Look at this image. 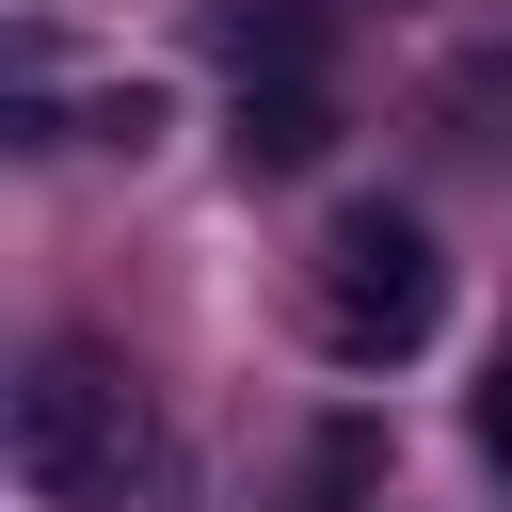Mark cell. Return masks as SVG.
I'll return each instance as SVG.
<instances>
[{
  "mask_svg": "<svg viewBox=\"0 0 512 512\" xmlns=\"http://www.w3.org/2000/svg\"><path fill=\"white\" fill-rule=\"evenodd\" d=\"M16 480L48 512H144V496H176V448H160V416H144L128 368L32 352V384H16Z\"/></svg>",
  "mask_w": 512,
  "mask_h": 512,
  "instance_id": "6da1fadb",
  "label": "cell"
},
{
  "mask_svg": "<svg viewBox=\"0 0 512 512\" xmlns=\"http://www.w3.org/2000/svg\"><path fill=\"white\" fill-rule=\"evenodd\" d=\"M480 448H496V464H512V352H496V368H480Z\"/></svg>",
  "mask_w": 512,
  "mask_h": 512,
  "instance_id": "8992f818",
  "label": "cell"
},
{
  "mask_svg": "<svg viewBox=\"0 0 512 512\" xmlns=\"http://www.w3.org/2000/svg\"><path fill=\"white\" fill-rule=\"evenodd\" d=\"M96 144H128V160H144V144H160V80H112V96H96Z\"/></svg>",
  "mask_w": 512,
  "mask_h": 512,
  "instance_id": "5b68a950",
  "label": "cell"
},
{
  "mask_svg": "<svg viewBox=\"0 0 512 512\" xmlns=\"http://www.w3.org/2000/svg\"><path fill=\"white\" fill-rule=\"evenodd\" d=\"M368 464H384V432H352V416H336V432H320V464H304V496H320V512H352V496H368Z\"/></svg>",
  "mask_w": 512,
  "mask_h": 512,
  "instance_id": "277c9868",
  "label": "cell"
},
{
  "mask_svg": "<svg viewBox=\"0 0 512 512\" xmlns=\"http://www.w3.org/2000/svg\"><path fill=\"white\" fill-rule=\"evenodd\" d=\"M224 144H240V176H304V160L336 144V96H320V64H240V112H224Z\"/></svg>",
  "mask_w": 512,
  "mask_h": 512,
  "instance_id": "3957f363",
  "label": "cell"
},
{
  "mask_svg": "<svg viewBox=\"0 0 512 512\" xmlns=\"http://www.w3.org/2000/svg\"><path fill=\"white\" fill-rule=\"evenodd\" d=\"M432 320H448L432 224L384 208V192H352V208L320 224V352H336V368H400V352H432Z\"/></svg>",
  "mask_w": 512,
  "mask_h": 512,
  "instance_id": "7a4b0ae2",
  "label": "cell"
},
{
  "mask_svg": "<svg viewBox=\"0 0 512 512\" xmlns=\"http://www.w3.org/2000/svg\"><path fill=\"white\" fill-rule=\"evenodd\" d=\"M384 16H400V0H384Z\"/></svg>",
  "mask_w": 512,
  "mask_h": 512,
  "instance_id": "52a82bcc",
  "label": "cell"
}]
</instances>
